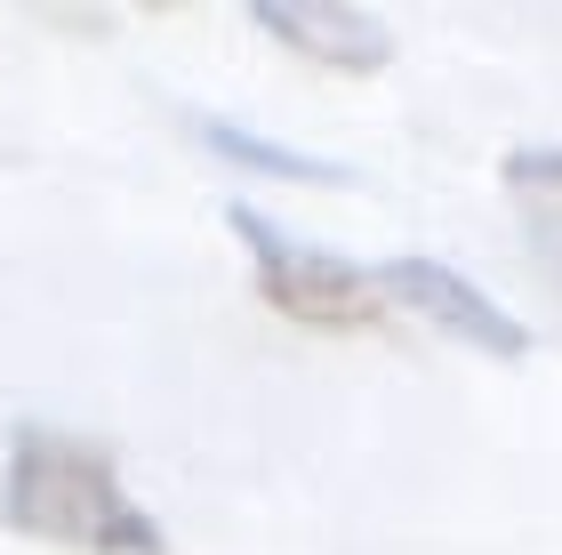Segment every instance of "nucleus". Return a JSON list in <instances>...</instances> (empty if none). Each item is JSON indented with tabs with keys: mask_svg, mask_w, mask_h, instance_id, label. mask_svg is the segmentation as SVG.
Returning <instances> with one entry per match:
<instances>
[{
	"mask_svg": "<svg viewBox=\"0 0 562 555\" xmlns=\"http://www.w3.org/2000/svg\"><path fill=\"white\" fill-rule=\"evenodd\" d=\"M193 137L210 145L217 162L249 169V178H290V186H346V169H338V162H314V154H297V145H273V137H258V130H234V121H217V113H193Z\"/></svg>",
	"mask_w": 562,
	"mask_h": 555,
	"instance_id": "nucleus-6",
	"label": "nucleus"
},
{
	"mask_svg": "<svg viewBox=\"0 0 562 555\" xmlns=\"http://www.w3.org/2000/svg\"><path fill=\"white\" fill-rule=\"evenodd\" d=\"M498 186L530 234V258L547 266V282H562V145H515L498 162Z\"/></svg>",
	"mask_w": 562,
	"mask_h": 555,
	"instance_id": "nucleus-5",
	"label": "nucleus"
},
{
	"mask_svg": "<svg viewBox=\"0 0 562 555\" xmlns=\"http://www.w3.org/2000/svg\"><path fill=\"white\" fill-rule=\"evenodd\" d=\"M0 523L16 540L72 547V555H169L161 515L130 491L121 459L72 426H16L9 435Z\"/></svg>",
	"mask_w": 562,
	"mask_h": 555,
	"instance_id": "nucleus-1",
	"label": "nucleus"
},
{
	"mask_svg": "<svg viewBox=\"0 0 562 555\" xmlns=\"http://www.w3.org/2000/svg\"><path fill=\"white\" fill-rule=\"evenodd\" d=\"M249 24L329 73H386L394 65V33L370 9H353V0H258Z\"/></svg>",
	"mask_w": 562,
	"mask_h": 555,
	"instance_id": "nucleus-4",
	"label": "nucleus"
},
{
	"mask_svg": "<svg viewBox=\"0 0 562 555\" xmlns=\"http://www.w3.org/2000/svg\"><path fill=\"white\" fill-rule=\"evenodd\" d=\"M225 225L249 249V274H258V298L281 322H305V331H378L394 307L378 290V266H353L322 242H297L290 225H273L249 201H225Z\"/></svg>",
	"mask_w": 562,
	"mask_h": 555,
	"instance_id": "nucleus-2",
	"label": "nucleus"
},
{
	"mask_svg": "<svg viewBox=\"0 0 562 555\" xmlns=\"http://www.w3.org/2000/svg\"><path fill=\"white\" fill-rule=\"evenodd\" d=\"M378 290H386V307H411L442 338H458L467 355L530 363V322H515L491 290H474L467 274L442 266V258H386V266H378Z\"/></svg>",
	"mask_w": 562,
	"mask_h": 555,
	"instance_id": "nucleus-3",
	"label": "nucleus"
}]
</instances>
